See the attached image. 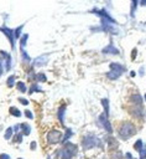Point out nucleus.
Returning <instances> with one entry per match:
<instances>
[{"instance_id":"6e6552de","label":"nucleus","mask_w":146,"mask_h":159,"mask_svg":"<svg viewBox=\"0 0 146 159\" xmlns=\"http://www.w3.org/2000/svg\"><path fill=\"white\" fill-rule=\"evenodd\" d=\"M93 12H94V14H97L98 16H100L101 21H105V22H109V24H115V20H114L109 14H108V11H106V10H104V9H101V10L94 9V10H93Z\"/></svg>"},{"instance_id":"a211bd4d","label":"nucleus","mask_w":146,"mask_h":159,"mask_svg":"<svg viewBox=\"0 0 146 159\" xmlns=\"http://www.w3.org/2000/svg\"><path fill=\"white\" fill-rule=\"evenodd\" d=\"M100 103H101V106L104 108V113L106 116H109V99L108 98H103V99H100Z\"/></svg>"},{"instance_id":"2eb2a0df","label":"nucleus","mask_w":146,"mask_h":159,"mask_svg":"<svg viewBox=\"0 0 146 159\" xmlns=\"http://www.w3.org/2000/svg\"><path fill=\"white\" fill-rule=\"evenodd\" d=\"M1 53L5 56V68H6V71H9L11 68V56L4 51H1Z\"/></svg>"},{"instance_id":"1a4fd4ad","label":"nucleus","mask_w":146,"mask_h":159,"mask_svg":"<svg viewBox=\"0 0 146 159\" xmlns=\"http://www.w3.org/2000/svg\"><path fill=\"white\" fill-rule=\"evenodd\" d=\"M130 113H131L134 117L141 119V118L145 116V108H144V104H137V106H134V104H132V108L130 109Z\"/></svg>"},{"instance_id":"423d86ee","label":"nucleus","mask_w":146,"mask_h":159,"mask_svg":"<svg viewBox=\"0 0 146 159\" xmlns=\"http://www.w3.org/2000/svg\"><path fill=\"white\" fill-rule=\"evenodd\" d=\"M0 31L2 34H5V36L7 37L10 45H11V47L14 50L15 48V40H16V37H15V30H12L10 27H6V26H0Z\"/></svg>"},{"instance_id":"58836bf2","label":"nucleus","mask_w":146,"mask_h":159,"mask_svg":"<svg viewBox=\"0 0 146 159\" xmlns=\"http://www.w3.org/2000/svg\"><path fill=\"white\" fill-rule=\"evenodd\" d=\"M139 73H140V76H144V73H145V71H144V67H141V68H140Z\"/></svg>"},{"instance_id":"e433bc0d","label":"nucleus","mask_w":146,"mask_h":159,"mask_svg":"<svg viewBox=\"0 0 146 159\" xmlns=\"http://www.w3.org/2000/svg\"><path fill=\"white\" fill-rule=\"evenodd\" d=\"M36 147H37L36 142H31V144H30V148H31V150H35V149H36Z\"/></svg>"},{"instance_id":"c9c22d12","label":"nucleus","mask_w":146,"mask_h":159,"mask_svg":"<svg viewBox=\"0 0 146 159\" xmlns=\"http://www.w3.org/2000/svg\"><path fill=\"white\" fill-rule=\"evenodd\" d=\"M136 55H137V50L134 48V50H132V53H131V60H135V58H136Z\"/></svg>"},{"instance_id":"a878e982","label":"nucleus","mask_w":146,"mask_h":159,"mask_svg":"<svg viewBox=\"0 0 146 159\" xmlns=\"http://www.w3.org/2000/svg\"><path fill=\"white\" fill-rule=\"evenodd\" d=\"M27 39H28V35H27V34H25V35L21 37V40H20V48H25L26 42H27Z\"/></svg>"},{"instance_id":"6ab92c4d","label":"nucleus","mask_w":146,"mask_h":159,"mask_svg":"<svg viewBox=\"0 0 146 159\" xmlns=\"http://www.w3.org/2000/svg\"><path fill=\"white\" fill-rule=\"evenodd\" d=\"M72 134H73V132H72V129H69V128H66V132H64V135L62 137V143H66V142H68V139L72 137Z\"/></svg>"},{"instance_id":"f3484780","label":"nucleus","mask_w":146,"mask_h":159,"mask_svg":"<svg viewBox=\"0 0 146 159\" xmlns=\"http://www.w3.org/2000/svg\"><path fill=\"white\" fill-rule=\"evenodd\" d=\"M110 158L111 159H122L124 158V154L121 150H118V149H114L110 154Z\"/></svg>"},{"instance_id":"bb28decb","label":"nucleus","mask_w":146,"mask_h":159,"mask_svg":"<svg viewBox=\"0 0 146 159\" xmlns=\"http://www.w3.org/2000/svg\"><path fill=\"white\" fill-rule=\"evenodd\" d=\"M22 137H24V134L20 132V133H16V134L14 135V138H12V139H14V142H15V143H17V144H19V143H22Z\"/></svg>"},{"instance_id":"0eeeda50","label":"nucleus","mask_w":146,"mask_h":159,"mask_svg":"<svg viewBox=\"0 0 146 159\" xmlns=\"http://www.w3.org/2000/svg\"><path fill=\"white\" fill-rule=\"evenodd\" d=\"M98 120H99V124L101 125V128H103V129H105L108 133H113V127H111V123H110V120L108 119V116H106L105 113L99 114Z\"/></svg>"},{"instance_id":"f257e3e1","label":"nucleus","mask_w":146,"mask_h":159,"mask_svg":"<svg viewBox=\"0 0 146 159\" xmlns=\"http://www.w3.org/2000/svg\"><path fill=\"white\" fill-rule=\"evenodd\" d=\"M77 153H78L77 144H74L72 142H66V143H63L62 148L56 152V155L58 159H72L73 157L77 155Z\"/></svg>"},{"instance_id":"4c0bfd02","label":"nucleus","mask_w":146,"mask_h":159,"mask_svg":"<svg viewBox=\"0 0 146 159\" xmlns=\"http://www.w3.org/2000/svg\"><path fill=\"white\" fill-rule=\"evenodd\" d=\"M125 158H126V159H134L132 154H131V153H129V152H127V153L125 154Z\"/></svg>"},{"instance_id":"c85d7f7f","label":"nucleus","mask_w":146,"mask_h":159,"mask_svg":"<svg viewBox=\"0 0 146 159\" xmlns=\"http://www.w3.org/2000/svg\"><path fill=\"white\" fill-rule=\"evenodd\" d=\"M15 80H16V77H15V76H10V77L7 78V81H6L7 87H12V86H14V83H15Z\"/></svg>"},{"instance_id":"aec40b11","label":"nucleus","mask_w":146,"mask_h":159,"mask_svg":"<svg viewBox=\"0 0 146 159\" xmlns=\"http://www.w3.org/2000/svg\"><path fill=\"white\" fill-rule=\"evenodd\" d=\"M144 142H142V139H137L135 143H134V145H132V148L136 150V152H140L142 148H144Z\"/></svg>"},{"instance_id":"cd10ccee","label":"nucleus","mask_w":146,"mask_h":159,"mask_svg":"<svg viewBox=\"0 0 146 159\" xmlns=\"http://www.w3.org/2000/svg\"><path fill=\"white\" fill-rule=\"evenodd\" d=\"M28 92H30V93H31V94H32V93H33V92H42V89H41V88H40V86H38V84H32V86H31V88H30V91H28Z\"/></svg>"},{"instance_id":"20e7f679","label":"nucleus","mask_w":146,"mask_h":159,"mask_svg":"<svg viewBox=\"0 0 146 159\" xmlns=\"http://www.w3.org/2000/svg\"><path fill=\"white\" fill-rule=\"evenodd\" d=\"M109 67H110V71L106 73V77H108L109 80H111V81L118 80V78L126 71L125 67H124L122 65L118 63V62H111Z\"/></svg>"},{"instance_id":"f03ea898","label":"nucleus","mask_w":146,"mask_h":159,"mask_svg":"<svg viewBox=\"0 0 146 159\" xmlns=\"http://www.w3.org/2000/svg\"><path fill=\"white\" fill-rule=\"evenodd\" d=\"M118 134H119V138L122 139V140H127L130 137L135 135L136 134V127L134 123L129 122V120H125L122 122L119 128H118Z\"/></svg>"},{"instance_id":"473e14b6","label":"nucleus","mask_w":146,"mask_h":159,"mask_svg":"<svg viewBox=\"0 0 146 159\" xmlns=\"http://www.w3.org/2000/svg\"><path fill=\"white\" fill-rule=\"evenodd\" d=\"M132 2V6H131V15H134L135 12V9H136V4H137V0H131Z\"/></svg>"},{"instance_id":"f8f14e48","label":"nucleus","mask_w":146,"mask_h":159,"mask_svg":"<svg viewBox=\"0 0 146 159\" xmlns=\"http://www.w3.org/2000/svg\"><path fill=\"white\" fill-rule=\"evenodd\" d=\"M130 102L134 104V106H137V104H142V97H141V94H139V93H134V94H131V97H130Z\"/></svg>"},{"instance_id":"b1692460","label":"nucleus","mask_w":146,"mask_h":159,"mask_svg":"<svg viewBox=\"0 0 146 159\" xmlns=\"http://www.w3.org/2000/svg\"><path fill=\"white\" fill-rule=\"evenodd\" d=\"M10 114L14 117H21V112L16 107H10Z\"/></svg>"},{"instance_id":"39448f33","label":"nucleus","mask_w":146,"mask_h":159,"mask_svg":"<svg viewBox=\"0 0 146 159\" xmlns=\"http://www.w3.org/2000/svg\"><path fill=\"white\" fill-rule=\"evenodd\" d=\"M62 137H63V134H62L61 130L52 129V130H49L48 134H47V142H48L49 144H57L58 142L62 140Z\"/></svg>"},{"instance_id":"7ed1b4c3","label":"nucleus","mask_w":146,"mask_h":159,"mask_svg":"<svg viewBox=\"0 0 146 159\" xmlns=\"http://www.w3.org/2000/svg\"><path fill=\"white\" fill-rule=\"evenodd\" d=\"M100 145H101L100 139H99L95 134H93V133L85 134V135L83 137V139H82V148H83L84 150H89V149H93V148L100 147Z\"/></svg>"},{"instance_id":"9b49d317","label":"nucleus","mask_w":146,"mask_h":159,"mask_svg":"<svg viewBox=\"0 0 146 159\" xmlns=\"http://www.w3.org/2000/svg\"><path fill=\"white\" fill-rule=\"evenodd\" d=\"M47 57H48V55H42V56L36 57V58L33 60V66H36V67H41L42 65H45V63L47 62Z\"/></svg>"},{"instance_id":"412c9836","label":"nucleus","mask_w":146,"mask_h":159,"mask_svg":"<svg viewBox=\"0 0 146 159\" xmlns=\"http://www.w3.org/2000/svg\"><path fill=\"white\" fill-rule=\"evenodd\" d=\"M20 50H21V57H22L24 62H30L31 61V57L28 56V53L26 52V50L25 48H20Z\"/></svg>"},{"instance_id":"9d476101","label":"nucleus","mask_w":146,"mask_h":159,"mask_svg":"<svg viewBox=\"0 0 146 159\" xmlns=\"http://www.w3.org/2000/svg\"><path fill=\"white\" fill-rule=\"evenodd\" d=\"M101 52L103 53H111V55H118L119 53V50L113 45V43H110V45H108V46H105L103 50H101Z\"/></svg>"},{"instance_id":"ddd939ff","label":"nucleus","mask_w":146,"mask_h":159,"mask_svg":"<svg viewBox=\"0 0 146 159\" xmlns=\"http://www.w3.org/2000/svg\"><path fill=\"white\" fill-rule=\"evenodd\" d=\"M106 143H108V145H109V148L110 149H118V145H119V143H118V140L114 138V137H108L106 138Z\"/></svg>"},{"instance_id":"f704fd0d","label":"nucleus","mask_w":146,"mask_h":159,"mask_svg":"<svg viewBox=\"0 0 146 159\" xmlns=\"http://www.w3.org/2000/svg\"><path fill=\"white\" fill-rule=\"evenodd\" d=\"M0 159H11V158H10V155H9V154L2 153V154H0Z\"/></svg>"},{"instance_id":"7c9ffc66","label":"nucleus","mask_w":146,"mask_h":159,"mask_svg":"<svg viewBox=\"0 0 146 159\" xmlns=\"http://www.w3.org/2000/svg\"><path fill=\"white\" fill-rule=\"evenodd\" d=\"M22 27H24V25H20L19 27H16V29H15V37H16V39H19V37H20V35H21V30H22Z\"/></svg>"},{"instance_id":"79ce46f5","label":"nucleus","mask_w":146,"mask_h":159,"mask_svg":"<svg viewBox=\"0 0 146 159\" xmlns=\"http://www.w3.org/2000/svg\"><path fill=\"white\" fill-rule=\"evenodd\" d=\"M144 98H145V101H146V93H145V96H144Z\"/></svg>"},{"instance_id":"2f4dec72","label":"nucleus","mask_w":146,"mask_h":159,"mask_svg":"<svg viewBox=\"0 0 146 159\" xmlns=\"http://www.w3.org/2000/svg\"><path fill=\"white\" fill-rule=\"evenodd\" d=\"M25 116H26L28 119H32V118H33V114H32V112H31L30 109H26V111H25Z\"/></svg>"},{"instance_id":"c756f323","label":"nucleus","mask_w":146,"mask_h":159,"mask_svg":"<svg viewBox=\"0 0 146 159\" xmlns=\"http://www.w3.org/2000/svg\"><path fill=\"white\" fill-rule=\"evenodd\" d=\"M139 154H140L139 159H146V145H144V148L139 152Z\"/></svg>"},{"instance_id":"dca6fc26","label":"nucleus","mask_w":146,"mask_h":159,"mask_svg":"<svg viewBox=\"0 0 146 159\" xmlns=\"http://www.w3.org/2000/svg\"><path fill=\"white\" fill-rule=\"evenodd\" d=\"M64 113H66V106L59 107V109H58V120L62 124H64Z\"/></svg>"},{"instance_id":"4be33fe9","label":"nucleus","mask_w":146,"mask_h":159,"mask_svg":"<svg viewBox=\"0 0 146 159\" xmlns=\"http://www.w3.org/2000/svg\"><path fill=\"white\" fill-rule=\"evenodd\" d=\"M16 88H17V91L19 92H26V84L22 82V81H20V82H17L16 83Z\"/></svg>"},{"instance_id":"5701e85b","label":"nucleus","mask_w":146,"mask_h":159,"mask_svg":"<svg viewBox=\"0 0 146 159\" xmlns=\"http://www.w3.org/2000/svg\"><path fill=\"white\" fill-rule=\"evenodd\" d=\"M35 80H36V81H38V82H45L47 78H46V75H45V73L40 72V73L35 75Z\"/></svg>"},{"instance_id":"72a5a7b5","label":"nucleus","mask_w":146,"mask_h":159,"mask_svg":"<svg viewBox=\"0 0 146 159\" xmlns=\"http://www.w3.org/2000/svg\"><path fill=\"white\" fill-rule=\"evenodd\" d=\"M19 102H20L21 104H24V106H27V104L30 103V102H28L26 98H19Z\"/></svg>"},{"instance_id":"4468645a","label":"nucleus","mask_w":146,"mask_h":159,"mask_svg":"<svg viewBox=\"0 0 146 159\" xmlns=\"http://www.w3.org/2000/svg\"><path fill=\"white\" fill-rule=\"evenodd\" d=\"M20 128H21V133L24 135H28L31 133V125L28 123H21L20 124Z\"/></svg>"},{"instance_id":"393cba45","label":"nucleus","mask_w":146,"mask_h":159,"mask_svg":"<svg viewBox=\"0 0 146 159\" xmlns=\"http://www.w3.org/2000/svg\"><path fill=\"white\" fill-rule=\"evenodd\" d=\"M12 133H14V129H12V127H9V128H6V132H5V135H4V138H5L6 140H9V139L12 137Z\"/></svg>"},{"instance_id":"ea45409f","label":"nucleus","mask_w":146,"mask_h":159,"mask_svg":"<svg viewBox=\"0 0 146 159\" xmlns=\"http://www.w3.org/2000/svg\"><path fill=\"white\" fill-rule=\"evenodd\" d=\"M140 5L141 6H146V0H140Z\"/></svg>"},{"instance_id":"a19ab883","label":"nucleus","mask_w":146,"mask_h":159,"mask_svg":"<svg viewBox=\"0 0 146 159\" xmlns=\"http://www.w3.org/2000/svg\"><path fill=\"white\" fill-rule=\"evenodd\" d=\"M1 73H2V63L0 61V76H1Z\"/></svg>"},{"instance_id":"c03bdc74","label":"nucleus","mask_w":146,"mask_h":159,"mask_svg":"<svg viewBox=\"0 0 146 159\" xmlns=\"http://www.w3.org/2000/svg\"><path fill=\"white\" fill-rule=\"evenodd\" d=\"M17 159H22V158H17Z\"/></svg>"},{"instance_id":"37998d69","label":"nucleus","mask_w":146,"mask_h":159,"mask_svg":"<svg viewBox=\"0 0 146 159\" xmlns=\"http://www.w3.org/2000/svg\"><path fill=\"white\" fill-rule=\"evenodd\" d=\"M47 159H52V158H51V157H49V155H48V157H47Z\"/></svg>"}]
</instances>
